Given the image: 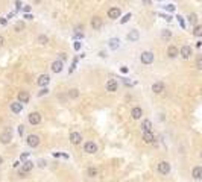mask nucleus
I'll list each match as a JSON object with an SVG mask.
<instances>
[{
	"label": "nucleus",
	"instance_id": "nucleus-19",
	"mask_svg": "<svg viewBox=\"0 0 202 182\" xmlns=\"http://www.w3.org/2000/svg\"><path fill=\"white\" fill-rule=\"evenodd\" d=\"M62 70V61H55V62H52V71L53 73H59Z\"/></svg>",
	"mask_w": 202,
	"mask_h": 182
},
{
	"label": "nucleus",
	"instance_id": "nucleus-34",
	"mask_svg": "<svg viewBox=\"0 0 202 182\" xmlns=\"http://www.w3.org/2000/svg\"><path fill=\"white\" fill-rule=\"evenodd\" d=\"M129 18H131V12H128V14H126V15H125V17H123L122 20H120V23H126V21H128V20H129Z\"/></svg>",
	"mask_w": 202,
	"mask_h": 182
},
{
	"label": "nucleus",
	"instance_id": "nucleus-24",
	"mask_svg": "<svg viewBox=\"0 0 202 182\" xmlns=\"http://www.w3.org/2000/svg\"><path fill=\"white\" fill-rule=\"evenodd\" d=\"M33 168V163L32 161H24L23 163V168H22V172H24V173H29L31 170Z\"/></svg>",
	"mask_w": 202,
	"mask_h": 182
},
{
	"label": "nucleus",
	"instance_id": "nucleus-20",
	"mask_svg": "<svg viewBox=\"0 0 202 182\" xmlns=\"http://www.w3.org/2000/svg\"><path fill=\"white\" fill-rule=\"evenodd\" d=\"M108 46H110V49L117 50L119 47H120V39H119V38H111L110 41H108Z\"/></svg>",
	"mask_w": 202,
	"mask_h": 182
},
{
	"label": "nucleus",
	"instance_id": "nucleus-47",
	"mask_svg": "<svg viewBox=\"0 0 202 182\" xmlns=\"http://www.w3.org/2000/svg\"><path fill=\"white\" fill-rule=\"evenodd\" d=\"M201 158H202V152H201Z\"/></svg>",
	"mask_w": 202,
	"mask_h": 182
},
{
	"label": "nucleus",
	"instance_id": "nucleus-12",
	"mask_svg": "<svg viewBox=\"0 0 202 182\" xmlns=\"http://www.w3.org/2000/svg\"><path fill=\"white\" fill-rule=\"evenodd\" d=\"M178 55H179L178 47H175V46H169V47H167V56H169V58H176Z\"/></svg>",
	"mask_w": 202,
	"mask_h": 182
},
{
	"label": "nucleus",
	"instance_id": "nucleus-7",
	"mask_svg": "<svg viewBox=\"0 0 202 182\" xmlns=\"http://www.w3.org/2000/svg\"><path fill=\"white\" fill-rule=\"evenodd\" d=\"M49 82H50V76L49 75H41L38 78V80H37V84L41 87V88H46V87L49 85Z\"/></svg>",
	"mask_w": 202,
	"mask_h": 182
},
{
	"label": "nucleus",
	"instance_id": "nucleus-38",
	"mask_svg": "<svg viewBox=\"0 0 202 182\" xmlns=\"http://www.w3.org/2000/svg\"><path fill=\"white\" fill-rule=\"evenodd\" d=\"M166 9H167V11H175V6H173V5H167Z\"/></svg>",
	"mask_w": 202,
	"mask_h": 182
},
{
	"label": "nucleus",
	"instance_id": "nucleus-22",
	"mask_svg": "<svg viewBox=\"0 0 202 182\" xmlns=\"http://www.w3.org/2000/svg\"><path fill=\"white\" fill-rule=\"evenodd\" d=\"M91 26H93V29L99 30L100 28H102V20H100L99 17H94V18L91 20Z\"/></svg>",
	"mask_w": 202,
	"mask_h": 182
},
{
	"label": "nucleus",
	"instance_id": "nucleus-3",
	"mask_svg": "<svg viewBox=\"0 0 202 182\" xmlns=\"http://www.w3.org/2000/svg\"><path fill=\"white\" fill-rule=\"evenodd\" d=\"M84 150H85L87 153L93 155V153L97 152V144L94 143V141H87V143L84 144Z\"/></svg>",
	"mask_w": 202,
	"mask_h": 182
},
{
	"label": "nucleus",
	"instance_id": "nucleus-5",
	"mask_svg": "<svg viewBox=\"0 0 202 182\" xmlns=\"http://www.w3.org/2000/svg\"><path fill=\"white\" fill-rule=\"evenodd\" d=\"M140 61L143 64H152L153 62V53L152 52H143L140 56Z\"/></svg>",
	"mask_w": 202,
	"mask_h": 182
},
{
	"label": "nucleus",
	"instance_id": "nucleus-9",
	"mask_svg": "<svg viewBox=\"0 0 202 182\" xmlns=\"http://www.w3.org/2000/svg\"><path fill=\"white\" fill-rule=\"evenodd\" d=\"M141 116H143V109H141L140 106H135V108H132V109H131V117L134 120L141 118Z\"/></svg>",
	"mask_w": 202,
	"mask_h": 182
},
{
	"label": "nucleus",
	"instance_id": "nucleus-33",
	"mask_svg": "<svg viewBox=\"0 0 202 182\" xmlns=\"http://www.w3.org/2000/svg\"><path fill=\"white\" fill-rule=\"evenodd\" d=\"M196 67L199 70H202V56H198V59H196Z\"/></svg>",
	"mask_w": 202,
	"mask_h": 182
},
{
	"label": "nucleus",
	"instance_id": "nucleus-32",
	"mask_svg": "<svg viewBox=\"0 0 202 182\" xmlns=\"http://www.w3.org/2000/svg\"><path fill=\"white\" fill-rule=\"evenodd\" d=\"M47 93H49V88L46 87V88H41V90L38 91V96H40V97H41V96H46Z\"/></svg>",
	"mask_w": 202,
	"mask_h": 182
},
{
	"label": "nucleus",
	"instance_id": "nucleus-27",
	"mask_svg": "<svg viewBox=\"0 0 202 182\" xmlns=\"http://www.w3.org/2000/svg\"><path fill=\"white\" fill-rule=\"evenodd\" d=\"M79 96V90H76V88H71L70 91H69V97L70 99H76Z\"/></svg>",
	"mask_w": 202,
	"mask_h": 182
},
{
	"label": "nucleus",
	"instance_id": "nucleus-42",
	"mask_svg": "<svg viewBox=\"0 0 202 182\" xmlns=\"http://www.w3.org/2000/svg\"><path fill=\"white\" fill-rule=\"evenodd\" d=\"M3 43H5V38H3L2 35H0V47H2V46H3Z\"/></svg>",
	"mask_w": 202,
	"mask_h": 182
},
{
	"label": "nucleus",
	"instance_id": "nucleus-15",
	"mask_svg": "<svg viewBox=\"0 0 202 182\" xmlns=\"http://www.w3.org/2000/svg\"><path fill=\"white\" fill-rule=\"evenodd\" d=\"M18 102L20 103H28L29 102V93L28 91H20L18 93Z\"/></svg>",
	"mask_w": 202,
	"mask_h": 182
},
{
	"label": "nucleus",
	"instance_id": "nucleus-43",
	"mask_svg": "<svg viewBox=\"0 0 202 182\" xmlns=\"http://www.w3.org/2000/svg\"><path fill=\"white\" fill-rule=\"evenodd\" d=\"M24 18H28V20H32V15L31 14H26V17Z\"/></svg>",
	"mask_w": 202,
	"mask_h": 182
},
{
	"label": "nucleus",
	"instance_id": "nucleus-39",
	"mask_svg": "<svg viewBox=\"0 0 202 182\" xmlns=\"http://www.w3.org/2000/svg\"><path fill=\"white\" fill-rule=\"evenodd\" d=\"M29 156V153H22V156H20V159H22V161H24L26 158H28Z\"/></svg>",
	"mask_w": 202,
	"mask_h": 182
},
{
	"label": "nucleus",
	"instance_id": "nucleus-8",
	"mask_svg": "<svg viewBox=\"0 0 202 182\" xmlns=\"http://www.w3.org/2000/svg\"><path fill=\"white\" fill-rule=\"evenodd\" d=\"M117 82L114 79H108V82H106V85H105V88H106V91H110V93H114V91H117Z\"/></svg>",
	"mask_w": 202,
	"mask_h": 182
},
{
	"label": "nucleus",
	"instance_id": "nucleus-13",
	"mask_svg": "<svg viewBox=\"0 0 202 182\" xmlns=\"http://www.w3.org/2000/svg\"><path fill=\"white\" fill-rule=\"evenodd\" d=\"M164 88H166V85H164L163 82H155V84L152 85V91L155 93V94L163 93V91H164Z\"/></svg>",
	"mask_w": 202,
	"mask_h": 182
},
{
	"label": "nucleus",
	"instance_id": "nucleus-10",
	"mask_svg": "<svg viewBox=\"0 0 202 182\" xmlns=\"http://www.w3.org/2000/svg\"><path fill=\"white\" fill-rule=\"evenodd\" d=\"M120 14H122L120 8H111V9H108V17H110L111 20L119 18V17H120Z\"/></svg>",
	"mask_w": 202,
	"mask_h": 182
},
{
	"label": "nucleus",
	"instance_id": "nucleus-23",
	"mask_svg": "<svg viewBox=\"0 0 202 182\" xmlns=\"http://www.w3.org/2000/svg\"><path fill=\"white\" fill-rule=\"evenodd\" d=\"M151 129H152V123L149 120H143V121H141V131H143V132H149Z\"/></svg>",
	"mask_w": 202,
	"mask_h": 182
},
{
	"label": "nucleus",
	"instance_id": "nucleus-2",
	"mask_svg": "<svg viewBox=\"0 0 202 182\" xmlns=\"http://www.w3.org/2000/svg\"><path fill=\"white\" fill-rule=\"evenodd\" d=\"M26 143H28L29 147H38L40 146V137L35 135V134H31V135H28Z\"/></svg>",
	"mask_w": 202,
	"mask_h": 182
},
{
	"label": "nucleus",
	"instance_id": "nucleus-14",
	"mask_svg": "<svg viewBox=\"0 0 202 182\" xmlns=\"http://www.w3.org/2000/svg\"><path fill=\"white\" fill-rule=\"evenodd\" d=\"M11 111L14 112V114H20L23 111V103H20V102H12L11 103Z\"/></svg>",
	"mask_w": 202,
	"mask_h": 182
},
{
	"label": "nucleus",
	"instance_id": "nucleus-16",
	"mask_svg": "<svg viewBox=\"0 0 202 182\" xmlns=\"http://www.w3.org/2000/svg\"><path fill=\"white\" fill-rule=\"evenodd\" d=\"M70 141L73 144H79L81 141H82V135H81L79 132H71L70 134Z\"/></svg>",
	"mask_w": 202,
	"mask_h": 182
},
{
	"label": "nucleus",
	"instance_id": "nucleus-28",
	"mask_svg": "<svg viewBox=\"0 0 202 182\" xmlns=\"http://www.w3.org/2000/svg\"><path fill=\"white\" fill-rule=\"evenodd\" d=\"M193 35H194V37H202V26H201V24L196 26V28L193 29Z\"/></svg>",
	"mask_w": 202,
	"mask_h": 182
},
{
	"label": "nucleus",
	"instance_id": "nucleus-31",
	"mask_svg": "<svg viewBox=\"0 0 202 182\" xmlns=\"http://www.w3.org/2000/svg\"><path fill=\"white\" fill-rule=\"evenodd\" d=\"M23 29H24V23H23V21H18V23L15 24V30H17V32H22Z\"/></svg>",
	"mask_w": 202,
	"mask_h": 182
},
{
	"label": "nucleus",
	"instance_id": "nucleus-4",
	"mask_svg": "<svg viewBox=\"0 0 202 182\" xmlns=\"http://www.w3.org/2000/svg\"><path fill=\"white\" fill-rule=\"evenodd\" d=\"M158 173L160 174H169L170 173V164L167 161H161L158 164Z\"/></svg>",
	"mask_w": 202,
	"mask_h": 182
},
{
	"label": "nucleus",
	"instance_id": "nucleus-6",
	"mask_svg": "<svg viewBox=\"0 0 202 182\" xmlns=\"http://www.w3.org/2000/svg\"><path fill=\"white\" fill-rule=\"evenodd\" d=\"M28 118H29V123L31 125H33V126H35V125H40V121H41V114H40V112H31L29 114V116H28Z\"/></svg>",
	"mask_w": 202,
	"mask_h": 182
},
{
	"label": "nucleus",
	"instance_id": "nucleus-17",
	"mask_svg": "<svg viewBox=\"0 0 202 182\" xmlns=\"http://www.w3.org/2000/svg\"><path fill=\"white\" fill-rule=\"evenodd\" d=\"M153 140H155V137H153L152 131H149V132H143V141H144L146 144L153 143Z\"/></svg>",
	"mask_w": 202,
	"mask_h": 182
},
{
	"label": "nucleus",
	"instance_id": "nucleus-1",
	"mask_svg": "<svg viewBox=\"0 0 202 182\" xmlns=\"http://www.w3.org/2000/svg\"><path fill=\"white\" fill-rule=\"evenodd\" d=\"M12 141V131L5 129L3 132H0V143L2 144H9Z\"/></svg>",
	"mask_w": 202,
	"mask_h": 182
},
{
	"label": "nucleus",
	"instance_id": "nucleus-40",
	"mask_svg": "<svg viewBox=\"0 0 202 182\" xmlns=\"http://www.w3.org/2000/svg\"><path fill=\"white\" fill-rule=\"evenodd\" d=\"M75 49H76V50H79V49H81V43H79V41H76V43H75Z\"/></svg>",
	"mask_w": 202,
	"mask_h": 182
},
{
	"label": "nucleus",
	"instance_id": "nucleus-45",
	"mask_svg": "<svg viewBox=\"0 0 202 182\" xmlns=\"http://www.w3.org/2000/svg\"><path fill=\"white\" fill-rule=\"evenodd\" d=\"M0 164H3V158L2 156H0Z\"/></svg>",
	"mask_w": 202,
	"mask_h": 182
},
{
	"label": "nucleus",
	"instance_id": "nucleus-35",
	"mask_svg": "<svg viewBox=\"0 0 202 182\" xmlns=\"http://www.w3.org/2000/svg\"><path fill=\"white\" fill-rule=\"evenodd\" d=\"M188 21H190V23H196V15H194V14H190V15H188Z\"/></svg>",
	"mask_w": 202,
	"mask_h": 182
},
{
	"label": "nucleus",
	"instance_id": "nucleus-36",
	"mask_svg": "<svg viewBox=\"0 0 202 182\" xmlns=\"http://www.w3.org/2000/svg\"><path fill=\"white\" fill-rule=\"evenodd\" d=\"M18 134H20V135H23V134H24V126L23 125L18 126Z\"/></svg>",
	"mask_w": 202,
	"mask_h": 182
},
{
	"label": "nucleus",
	"instance_id": "nucleus-18",
	"mask_svg": "<svg viewBox=\"0 0 202 182\" xmlns=\"http://www.w3.org/2000/svg\"><path fill=\"white\" fill-rule=\"evenodd\" d=\"M126 38L129 39V41H138V38H140V33H138V30L132 29V30H131V32L126 35Z\"/></svg>",
	"mask_w": 202,
	"mask_h": 182
},
{
	"label": "nucleus",
	"instance_id": "nucleus-30",
	"mask_svg": "<svg viewBox=\"0 0 202 182\" xmlns=\"http://www.w3.org/2000/svg\"><path fill=\"white\" fill-rule=\"evenodd\" d=\"M73 38H84V32H81V29L78 28L76 32L73 33Z\"/></svg>",
	"mask_w": 202,
	"mask_h": 182
},
{
	"label": "nucleus",
	"instance_id": "nucleus-21",
	"mask_svg": "<svg viewBox=\"0 0 202 182\" xmlns=\"http://www.w3.org/2000/svg\"><path fill=\"white\" fill-rule=\"evenodd\" d=\"M192 176L194 179H202V167L198 165V167H194L193 170H192Z\"/></svg>",
	"mask_w": 202,
	"mask_h": 182
},
{
	"label": "nucleus",
	"instance_id": "nucleus-25",
	"mask_svg": "<svg viewBox=\"0 0 202 182\" xmlns=\"http://www.w3.org/2000/svg\"><path fill=\"white\" fill-rule=\"evenodd\" d=\"M87 174H88L90 178H96L97 176V168L96 167H90L88 170H87Z\"/></svg>",
	"mask_w": 202,
	"mask_h": 182
},
{
	"label": "nucleus",
	"instance_id": "nucleus-46",
	"mask_svg": "<svg viewBox=\"0 0 202 182\" xmlns=\"http://www.w3.org/2000/svg\"><path fill=\"white\" fill-rule=\"evenodd\" d=\"M33 2H35V3H40V2H41V0H33Z\"/></svg>",
	"mask_w": 202,
	"mask_h": 182
},
{
	"label": "nucleus",
	"instance_id": "nucleus-11",
	"mask_svg": "<svg viewBox=\"0 0 202 182\" xmlns=\"http://www.w3.org/2000/svg\"><path fill=\"white\" fill-rule=\"evenodd\" d=\"M181 56H183L184 59H188L192 56V47L190 46H183L181 47Z\"/></svg>",
	"mask_w": 202,
	"mask_h": 182
},
{
	"label": "nucleus",
	"instance_id": "nucleus-29",
	"mask_svg": "<svg viewBox=\"0 0 202 182\" xmlns=\"http://www.w3.org/2000/svg\"><path fill=\"white\" fill-rule=\"evenodd\" d=\"M47 41H49V38H47L46 35H40V37H38V43H40V44H46Z\"/></svg>",
	"mask_w": 202,
	"mask_h": 182
},
{
	"label": "nucleus",
	"instance_id": "nucleus-26",
	"mask_svg": "<svg viewBox=\"0 0 202 182\" xmlns=\"http://www.w3.org/2000/svg\"><path fill=\"white\" fill-rule=\"evenodd\" d=\"M170 37H172V32L167 30V29H163V32H161V38L167 41V39H170Z\"/></svg>",
	"mask_w": 202,
	"mask_h": 182
},
{
	"label": "nucleus",
	"instance_id": "nucleus-41",
	"mask_svg": "<svg viewBox=\"0 0 202 182\" xmlns=\"http://www.w3.org/2000/svg\"><path fill=\"white\" fill-rule=\"evenodd\" d=\"M38 165H40V167H44V165H46V161H44V159H41V161H40V164H38Z\"/></svg>",
	"mask_w": 202,
	"mask_h": 182
},
{
	"label": "nucleus",
	"instance_id": "nucleus-44",
	"mask_svg": "<svg viewBox=\"0 0 202 182\" xmlns=\"http://www.w3.org/2000/svg\"><path fill=\"white\" fill-rule=\"evenodd\" d=\"M143 3H146V5H149V3H151V0H143Z\"/></svg>",
	"mask_w": 202,
	"mask_h": 182
},
{
	"label": "nucleus",
	"instance_id": "nucleus-37",
	"mask_svg": "<svg viewBox=\"0 0 202 182\" xmlns=\"http://www.w3.org/2000/svg\"><path fill=\"white\" fill-rule=\"evenodd\" d=\"M178 21H179V24L183 26V28L185 26V24H184V20H183V17H181V15H178Z\"/></svg>",
	"mask_w": 202,
	"mask_h": 182
}]
</instances>
